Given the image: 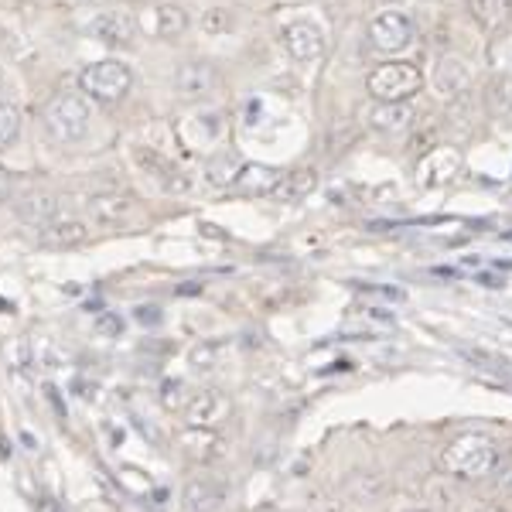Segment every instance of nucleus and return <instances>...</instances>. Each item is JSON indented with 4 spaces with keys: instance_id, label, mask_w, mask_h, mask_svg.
<instances>
[{
    "instance_id": "f257e3e1",
    "label": "nucleus",
    "mask_w": 512,
    "mask_h": 512,
    "mask_svg": "<svg viewBox=\"0 0 512 512\" xmlns=\"http://www.w3.org/2000/svg\"><path fill=\"white\" fill-rule=\"evenodd\" d=\"M437 465L448 478L478 482V478H489L499 468V448H495L489 434L465 431L444 444L441 454H437Z\"/></svg>"
},
{
    "instance_id": "f03ea898",
    "label": "nucleus",
    "mask_w": 512,
    "mask_h": 512,
    "mask_svg": "<svg viewBox=\"0 0 512 512\" xmlns=\"http://www.w3.org/2000/svg\"><path fill=\"white\" fill-rule=\"evenodd\" d=\"M89 123H93V110H89V99L82 93H59L45 103L41 110V127L55 144H79L89 134Z\"/></svg>"
},
{
    "instance_id": "7ed1b4c3",
    "label": "nucleus",
    "mask_w": 512,
    "mask_h": 512,
    "mask_svg": "<svg viewBox=\"0 0 512 512\" xmlns=\"http://www.w3.org/2000/svg\"><path fill=\"white\" fill-rule=\"evenodd\" d=\"M130 86H134V69L123 59H103L79 72L82 96L96 99V103H120L130 93Z\"/></svg>"
},
{
    "instance_id": "20e7f679",
    "label": "nucleus",
    "mask_w": 512,
    "mask_h": 512,
    "mask_svg": "<svg viewBox=\"0 0 512 512\" xmlns=\"http://www.w3.org/2000/svg\"><path fill=\"white\" fill-rule=\"evenodd\" d=\"M420 86H424V76L414 62H383L366 76V89L376 103H410Z\"/></svg>"
},
{
    "instance_id": "39448f33",
    "label": "nucleus",
    "mask_w": 512,
    "mask_h": 512,
    "mask_svg": "<svg viewBox=\"0 0 512 512\" xmlns=\"http://www.w3.org/2000/svg\"><path fill=\"white\" fill-rule=\"evenodd\" d=\"M229 417H233V400L222 390H216V386L192 393L185 407H181L185 427H212V431H219Z\"/></svg>"
},
{
    "instance_id": "423d86ee",
    "label": "nucleus",
    "mask_w": 512,
    "mask_h": 512,
    "mask_svg": "<svg viewBox=\"0 0 512 512\" xmlns=\"http://www.w3.org/2000/svg\"><path fill=\"white\" fill-rule=\"evenodd\" d=\"M86 35L110 48H134L140 38L137 18L130 11H96L86 21Z\"/></svg>"
},
{
    "instance_id": "0eeeda50",
    "label": "nucleus",
    "mask_w": 512,
    "mask_h": 512,
    "mask_svg": "<svg viewBox=\"0 0 512 512\" xmlns=\"http://www.w3.org/2000/svg\"><path fill=\"white\" fill-rule=\"evenodd\" d=\"M369 41H373L376 52L396 55L407 52L414 45V21L407 18L403 11H383L369 21Z\"/></svg>"
},
{
    "instance_id": "6e6552de",
    "label": "nucleus",
    "mask_w": 512,
    "mask_h": 512,
    "mask_svg": "<svg viewBox=\"0 0 512 512\" xmlns=\"http://www.w3.org/2000/svg\"><path fill=\"white\" fill-rule=\"evenodd\" d=\"M280 45H284L287 55L301 65H315L325 59V52H328L325 31H321L315 21H291L280 31Z\"/></svg>"
},
{
    "instance_id": "1a4fd4ad",
    "label": "nucleus",
    "mask_w": 512,
    "mask_h": 512,
    "mask_svg": "<svg viewBox=\"0 0 512 512\" xmlns=\"http://www.w3.org/2000/svg\"><path fill=\"white\" fill-rule=\"evenodd\" d=\"M219 89V69L205 59L185 62L175 72V93L181 103H198V99H209Z\"/></svg>"
},
{
    "instance_id": "9d476101",
    "label": "nucleus",
    "mask_w": 512,
    "mask_h": 512,
    "mask_svg": "<svg viewBox=\"0 0 512 512\" xmlns=\"http://www.w3.org/2000/svg\"><path fill=\"white\" fill-rule=\"evenodd\" d=\"M89 236H93V229L79 216H59L38 226V246H45V250H76V246L89 243Z\"/></svg>"
},
{
    "instance_id": "9b49d317",
    "label": "nucleus",
    "mask_w": 512,
    "mask_h": 512,
    "mask_svg": "<svg viewBox=\"0 0 512 512\" xmlns=\"http://www.w3.org/2000/svg\"><path fill=\"white\" fill-rule=\"evenodd\" d=\"M134 161L140 164V168L147 171L158 185L164 188V192H171V195H181V192H188V175L178 168L171 158H164L161 151H154V147H134Z\"/></svg>"
},
{
    "instance_id": "f8f14e48",
    "label": "nucleus",
    "mask_w": 512,
    "mask_h": 512,
    "mask_svg": "<svg viewBox=\"0 0 512 512\" xmlns=\"http://www.w3.org/2000/svg\"><path fill=\"white\" fill-rule=\"evenodd\" d=\"M178 448L192 461L209 465V461H219L222 454H226L229 444H226V437L219 431H212V427H185V431L178 434Z\"/></svg>"
},
{
    "instance_id": "ddd939ff",
    "label": "nucleus",
    "mask_w": 512,
    "mask_h": 512,
    "mask_svg": "<svg viewBox=\"0 0 512 512\" xmlns=\"http://www.w3.org/2000/svg\"><path fill=\"white\" fill-rule=\"evenodd\" d=\"M458 168H461V154L451 151V147H437V151H431L424 161H420L417 181L424 188H441L458 175Z\"/></svg>"
},
{
    "instance_id": "4468645a",
    "label": "nucleus",
    "mask_w": 512,
    "mask_h": 512,
    "mask_svg": "<svg viewBox=\"0 0 512 512\" xmlns=\"http://www.w3.org/2000/svg\"><path fill=\"white\" fill-rule=\"evenodd\" d=\"M86 216L96 226H120L130 216V198L120 192H93L86 198Z\"/></svg>"
},
{
    "instance_id": "2eb2a0df",
    "label": "nucleus",
    "mask_w": 512,
    "mask_h": 512,
    "mask_svg": "<svg viewBox=\"0 0 512 512\" xmlns=\"http://www.w3.org/2000/svg\"><path fill=\"white\" fill-rule=\"evenodd\" d=\"M434 86L444 99H458L461 93H468V86H472L468 65L461 59H454V55H444V59L434 65Z\"/></svg>"
},
{
    "instance_id": "dca6fc26",
    "label": "nucleus",
    "mask_w": 512,
    "mask_h": 512,
    "mask_svg": "<svg viewBox=\"0 0 512 512\" xmlns=\"http://www.w3.org/2000/svg\"><path fill=\"white\" fill-rule=\"evenodd\" d=\"M315 188H318L315 168H294V171H284V175H280L270 198H274V202H304Z\"/></svg>"
},
{
    "instance_id": "f3484780",
    "label": "nucleus",
    "mask_w": 512,
    "mask_h": 512,
    "mask_svg": "<svg viewBox=\"0 0 512 512\" xmlns=\"http://www.w3.org/2000/svg\"><path fill=\"white\" fill-rule=\"evenodd\" d=\"M188 11L181 4H171V0H164L151 11V35L161 38V41H175L188 31Z\"/></svg>"
},
{
    "instance_id": "a211bd4d",
    "label": "nucleus",
    "mask_w": 512,
    "mask_h": 512,
    "mask_svg": "<svg viewBox=\"0 0 512 512\" xmlns=\"http://www.w3.org/2000/svg\"><path fill=\"white\" fill-rule=\"evenodd\" d=\"M468 11L489 35H499L512 21V0H468Z\"/></svg>"
},
{
    "instance_id": "6ab92c4d",
    "label": "nucleus",
    "mask_w": 512,
    "mask_h": 512,
    "mask_svg": "<svg viewBox=\"0 0 512 512\" xmlns=\"http://www.w3.org/2000/svg\"><path fill=\"white\" fill-rule=\"evenodd\" d=\"M280 175H284V171L267 168V164H243L233 188H243V192H250V195H270L277 188Z\"/></svg>"
},
{
    "instance_id": "aec40b11",
    "label": "nucleus",
    "mask_w": 512,
    "mask_h": 512,
    "mask_svg": "<svg viewBox=\"0 0 512 512\" xmlns=\"http://www.w3.org/2000/svg\"><path fill=\"white\" fill-rule=\"evenodd\" d=\"M18 216L31 226H45V222L59 219V198L52 192H31L24 202H18Z\"/></svg>"
},
{
    "instance_id": "412c9836",
    "label": "nucleus",
    "mask_w": 512,
    "mask_h": 512,
    "mask_svg": "<svg viewBox=\"0 0 512 512\" xmlns=\"http://www.w3.org/2000/svg\"><path fill=\"white\" fill-rule=\"evenodd\" d=\"M410 120H414V106L410 103H376L373 113H369V123L376 130H383V134L410 127Z\"/></svg>"
},
{
    "instance_id": "4be33fe9",
    "label": "nucleus",
    "mask_w": 512,
    "mask_h": 512,
    "mask_svg": "<svg viewBox=\"0 0 512 512\" xmlns=\"http://www.w3.org/2000/svg\"><path fill=\"white\" fill-rule=\"evenodd\" d=\"M24 113L18 103H0V151H11L21 137Z\"/></svg>"
},
{
    "instance_id": "5701e85b",
    "label": "nucleus",
    "mask_w": 512,
    "mask_h": 512,
    "mask_svg": "<svg viewBox=\"0 0 512 512\" xmlns=\"http://www.w3.org/2000/svg\"><path fill=\"white\" fill-rule=\"evenodd\" d=\"M222 492L212 482H192L185 489V509L188 512H212L219 506Z\"/></svg>"
},
{
    "instance_id": "b1692460",
    "label": "nucleus",
    "mask_w": 512,
    "mask_h": 512,
    "mask_svg": "<svg viewBox=\"0 0 512 512\" xmlns=\"http://www.w3.org/2000/svg\"><path fill=\"white\" fill-rule=\"evenodd\" d=\"M239 171H243V161L236 158V154H219L216 161H209V181L219 188L226 185H236Z\"/></svg>"
},
{
    "instance_id": "393cba45",
    "label": "nucleus",
    "mask_w": 512,
    "mask_h": 512,
    "mask_svg": "<svg viewBox=\"0 0 512 512\" xmlns=\"http://www.w3.org/2000/svg\"><path fill=\"white\" fill-rule=\"evenodd\" d=\"M233 28H236V14L229 11V7H212V11H205L202 31H205L209 38H226Z\"/></svg>"
},
{
    "instance_id": "a878e982",
    "label": "nucleus",
    "mask_w": 512,
    "mask_h": 512,
    "mask_svg": "<svg viewBox=\"0 0 512 512\" xmlns=\"http://www.w3.org/2000/svg\"><path fill=\"white\" fill-rule=\"evenodd\" d=\"M192 369L195 373H216L219 369V345L216 342H205V345H198V349L192 352Z\"/></svg>"
},
{
    "instance_id": "bb28decb",
    "label": "nucleus",
    "mask_w": 512,
    "mask_h": 512,
    "mask_svg": "<svg viewBox=\"0 0 512 512\" xmlns=\"http://www.w3.org/2000/svg\"><path fill=\"white\" fill-rule=\"evenodd\" d=\"M492 110L502 113V110H512V79L509 76H495L492 79Z\"/></svg>"
},
{
    "instance_id": "cd10ccee",
    "label": "nucleus",
    "mask_w": 512,
    "mask_h": 512,
    "mask_svg": "<svg viewBox=\"0 0 512 512\" xmlns=\"http://www.w3.org/2000/svg\"><path fill=\"white\" fill-rule=\"evenodd\" d=\"M427 499H431L437 509H451L454 506V492L448 489V475L434 478V482L427 485Z\"/></svg>"
},
{
    "instance_id": "c85d7f7f",
    "label": "nucleus",
    "mask_w": 512,
    "mask_h": 512,
    "mask_svg": "<svg viewBox=\"0 0 512 512\" xmlns=\"http://www.w3.org/2000/svg\"><path fill=\"white\" fill-rule=\"evenodd\" d=\"M11 171L4 168V164H0V205L4 202H11Z\"/></svg>"
},
{
    "instance_id": "c756f323",
    "label": "nucleus",
    "mask_w": 512,
    "mask_h": 512,
    "mask_svg": "<svg viewBox=\"0 0 512 512\" xmlns=\"http://www.w3.org/2000/svg\"><path fill=\"white\" fill-rule=\"evenodd\" d=\"M495 472H499V485H502V489H512V461H509V465H499Z\"/></svg>"
},
{
    "instance_id": "7c9ffc66",
    "label": "nucleus",
    "mask_w": 512,
    "mask_h": 512,
    "mask_svg": "<svg viewBox=\"0 0 512 512\" xmlns=\"http://www.w3.org/2000/svg\"><path fill=\"white\" fill-rule=\"evenodd\" d=\"M475 512H506V509H499V506H482V509H475Z\"/></svg>"
},
{
    "instance_id": "2f4dec72",
    "label": "nucleus",
    "mask_w": 512,
    "mask_h": 512,
    "mask_svg": "<svg viewBox=\"0 0 512 512\" xmlns=\"http://www.w3.org/2000/svg\"><path fill=\"white\" fill-rule=\"evenodd\" d=\"M0 93H4V69H0Z\"/></svg>"
},
{
    "instance_id": "473e14b6",
    "label": "nucleus",
    "mask_w": 512,
    "mask_h": 512,
    "mask_svg": "<svg viewBox=\"0 0 512 512\" xmlns=\"http://www.w3.org/2000/svg\"><path fill=\"white\" fill-rule=\"evenodd\" d=\"M376 4H396V0H376Z\"/></svg>"
},
{
    "instance_id": "72a5a7b5",
    "label": "nucleus",
    "mask_w": 512,
    "mask_h": 512,
    "mask_svg": "<svg viewBox=\"0 0 512 512\" xmlns=\"http://www.w3.org/2000/svg\"><path fill=\"white\" fill-rule=\"evenodd\" d=\"M79 4H93V0H79Z\"/></svg>"
},
{
    "instance_id": "f704fd0d",
    "label": "nucleus",
    "mask_w": 512,
    "mask_h": 512,
    "mask_svg": "<svg viewBox=\"0 0 512 512\" xmlns=\"http://www.w3.org/2000/svg\"><path fill=\"white\" fill-rule=\"evenodd\" d=\"M410 512H427V509H410Z\"/></svg>"
}]
</instances>
